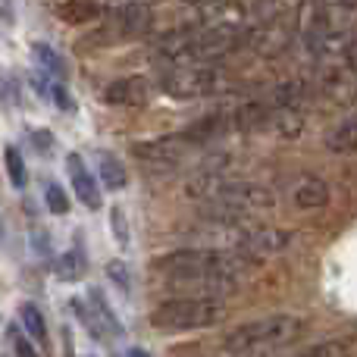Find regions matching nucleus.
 Returning <instances> with one entry per match:
<instances>
[{
	"instance_id": "f257e3e1",
	"label": "nucleus",
	"mask_w": 357,
	"mask_h": 357,
	"mask_svg": "<svg viewBox=\"0 0 357 357\" xmlns=\"http://www.w3.org/2000/svg\"><path fill=\"white\" fill-rule=\"evenodd\" d=\"M226 320V304L216 298H169L151 310V326L160 333H191V329H207Z\"/></svg>"
},
{
	"instance_id": "f03ea898",
	"label": "nucleus",
	"mask_w": 357,
	"mask_h": 357,
	"mask_svg": "<svg viewBox=\"0 0 357 357\" xmlns=\"http://www.w3.org/2000/svg\"><path fill=\"white\" fill-rule=\"evenodd\" d=\"M304 323L298 317H289V314H273V317H264V320H251L245 326L232 329L226 335V348L229 351H238V354H248V351H260V348H276V345H289L301 335Z\"/></svg>"
},
{
	"instance_id": "7ed1b4c3",
	"label": "nucleus",
	"mask_w": 357,
	"mask_h": 357,
	"mask_svg": "<svg viewBox=\"0 0 357 357\" xmlns=\"http://www.w3.org/2000/svg\"><path fill=\"white\" fill-rule=\"evenodd\" d=\"M210 201H213V210L220 213L216 220L235 222L245 213L270 210L276 204V195H273V188L257 185V182H222Z\"/></svg>"
},
{
	"instance_id": "20e7f679",
	"label": "nucleus",
	"mask_w": 357,
	"mask_h": 357,
	"mask_svg": "<svg viewBox=\"0 0 357 357\" xmlns=\"http://www.w3.org/2000/svg\"><path fill=\"white\" fill-rule=\"evenodd\" d=\"M163 88L169 98L188 100V98H204L220 88V73L213 66H197V63H185V66H173L163 75Z\"/></svg>"
},
{
	"instance_id": "39448f33",
	"label": "nucleus",
	"mask_w": 357,
	"mask_h": 357,
	"mask_svg": "<svg viewBox=\"0 0 357 357\" xmlns=\"http://www.w3.org/2000/svg\"><path fill=\"white\" fill-rule=\"evenodd\" d=\"M188 148L191 144L182 135H160V138H148V142L132 144V154L154 169H173L176 163L185 160Z\"/></svg>"
},
{
	"instance_id": "423d86ee",
	"label": "nucleus",
	"mask_w": 357,
	"mask_h": 357,
	"mask_svg": "<svg viewBox=\"0 0 357 357\" xmlns=\"http://www.w3.org/2000/svg\"><path fill=\"white\" fill-rule=\"evenodd\" d=\"M291 35H295V19L282 13L270 22H257V29H251V35H248V44L260 56H279L282 50H289Z\"/></svg>"
},
{
	"instance_id": "0eeeda50",
	"label": "nucleus",
	"mask_w": 357,
	"mask_h": 357,
	"mask_svg": "<svg viewBox=\"0 0 357 357\" xmlns=\"http://www.w3.org/2000/svg\"><path fill=\"white\" fill-rule=\"evenodd\" d=\"M291 245V235L282 232V229H251V232H241L238 238V254L251 264V260H264L270 254H279Z\"/></svg>"
},
{
	"instance_id": "6e6552de",
	"label": "nucleus",
	"mask_w": 357,
	"mask_h": 357,
	"mask_svg": "<svg viewBox=\"0 0 357 357\" xmlns=\"http://www.w3.org/2000/svg\"><path fill=\"white\" fill-rule=\"evenodd\" d=\"M320 88L335 104H354L357 100V73L348 63H333V66L323 69Z\"/></svg>"
},
{
	"instance_id": "1a4fd4ad",
	"label": "nucleus",
	"mask_w": 357,
	"mask_h": 357,
	"mask_svg": "<svg viewBox=\"0 0 357 357\" xmlns=\"http://www.w3.org/2000/svg\"><path fill=\"white\" fill-rule=\"evenodd\" d=\"M66 167H69V182H73V191L88 210H98L100 207V188L94 182V176L88 173L85 160L79 154H69L66 157Z\"/></svg>"
},
{
	"instance_id": "9d476101",
	"label": "nucleus",
	"mask_w": 357,
	"mask_h": 357,
	"mask_svg": "<svg viewBox=\"0 0 357 357\" xmlns=\"http://www.w3.org/2000/svg\"><path fill=\"white\" fill-rule=\"evenodd\" d=\"M148 82L142 75H129V79H119L104 88V100L116 107H142L148 100Z\"/></svg>"
},
{
	"instance_id": "9b49d317",
	"label": "nucleus",
	"mask_w": 357,
	"mask_h": 357,
	"mask_svg": "<svg viewBox=\"0 0 357 357\" xmlns=\"http://www.w3.org/2000/svg\"><path fill=\"white\" fill-rule=\"evenodd\" d=\"M151 22H154V16H151L148 6H142V3H126L119 13H113L110 31L116 29L119 38H138V35H144V31L151 29Z\"/></svg>"
},
{
	"instance_id": "f8f14e48",
	"label": "nucleus",
	"mask_w": 357,
	"mask_h": 357,
	"mask_svg": "<svg viewBox=\"0 0 357 357\" xmlns=\"http://www.w3.org/2000/svg\"><path fill=\"white\" fill-rule=\"evenodd\" d=\"M291 197H295V204L301 210H320L329 204V185L317 176H304V178H298Z\"/></svg>"
},
{
	"instance_id": "ddd939ff",
	"label": "nucleus",
	"mask_w": 357,
	"mask_h": 357,
	"mask_svg": "<svg viewBox=\"0 0 357 357\" xmlns=\"http://www.w3.org/2000/svg\"><path fill=\"white\" fill-rule=\"evenodd\" d=\"M222 129H226V116H222V113H207V116H201L197 123H191L188 129L182 132V138L188 144H207V142H213Z\"/></svg>"
},
{
	"instance_id": "4468645a",
	"label": "nucleus",
	"mask_w": 357,
	"mask_h": 357,
	"mask_svg": "<svg viewBox=\"0 0 357 357\" xmlns=\"http://www.w3.org/2000/svg\"><path fill=\"white\" fill-rule=\"evenodd\" d=\"M326 148L333 154H357V116H345L335 129H329Z\"/></svg>"
},
{
	"instance_id": "2eb2a0df",
	"label": "nucleus",
	"mask_w": 357,
	"mask_h": 357,
	"mask_svg": "<svg viewBox=\"0 0 357 357\" xmlns=\"http://www.w3.org/2000/svg\"><path fill=\"white\" fill-rule=\"evenodd\" d=\"M98 173H100V182H104L110 191H119L129 185V173H126L123 160L113 157L110 151H100L98 154Z\"/></svg>"
},
{
	"instance_id": "dca6fc26",
	"label": "nucleus",
	"mask_w": 357,
	"mask_h": 357,
	"mask_svg": "<svg viewBox=\"0 0 357 357\" xmlns=\"http://www.w3.org/2000/svg\"><path fill=\"white\" fill-rule=\"evenodd\" d=\"M31 60H35V66L41 69V73L54 75V79H66V60H63L50 44H44V41L31 44Z\"/></svg>"
},
{
	"instance_id": "f3484780",
	"label": "nucleus",
	"mask_w": 357,
	"mask_h": 357,
	"mask_svg": "<svg viewBox=\"0 0 357 357\" xmlns=\"http://www.w3.org/2000/svg\"><path fill=\"white\" fill-rule=\"evenodd\" d=\"M19 323H22L25 333H29L31 339L38 342V345L47 348V320H44V314L38 310V304L25 301L22 307H19Z\"/></svg>"
},
{
	"instance_id": "a211bd4d",
	"label": "nucleus",
	"mask_w": 357,
	"mask_h": 357,
	"mask_svg": "<svg viewBox=\"0 0 357 357\" xmlns=\"http://www.w3.org/2000/svg\"><path fill=\"white\" fill-rule=\"evenodd\" d=\"M85 254H82V248H73V251H66L60 260H56V276L66 279V282H75V279L85 276Z\"/></svg>"
},
{
	"instance_id": "6ab92c4d",
	"label": "nucleus",
	"mask_w": 357,
	"mask_h": 357,
	"mask_svg": "<svg viewBox=\"0 0 357 357\" xmlns=\"http://www.w3.org/2000/svg\"><path fill=\"white\" fill-rule=\"evenodd\" d=\"M100 16V6L91 3V0H66L60 6V19L66 22H85V19H98Z\"/></svg>"
},
{
	"instance_id": "aec40b11",
	"label": "nucleus",
	"mask_w": 357,
	"mask_h": 357,
	"mask_svg": "<svg viewBox=\"0 0 357 357\" xmlns=\"http://www.w3.org/2000/svg\"><path fill=\"white\" fill-rule=\"evenodd\" d=\"M285 0H248V16H257V22H270V19L282 16Z\"/></svg>"
},
{
	"instance_id": "412c9836",
	"label": "nucleus",
	"mask_w": 357,
	"mask_h": 357,
	"mask_svg": "<svg viewBox=\"0 0 357 357\" xmlns=\"http://www.w3.org/2000/svg\"><path fill=\"white\" fill-rule=\"evenodd\" d=\"M273 126H276L279 138H298L304 123H301V116H298L295 110H279L276 116H273Z\"/></svg>"
},
{
	"instance_id": "4be33fe9",
	"label": "nucleus",
	"mask_w": 357,
	"mask_h": 357,
	"mask_svg": "<svg viewBox=\"0 0 357 357\" xmlns=\"http://www.w3.org/2000/svg\"><path fill=\"white\" fill-rule=\"evenodd\" d=\"M3 163H6V176H10V182L16 185V188H22L25 185V163H22V154H19V148H6L3 151Z\"/></svg>"
},
{
	"instance_id": "5701e85b",
	"label": "nucleus",
	"mask_w": 357,
	"mask_h": 357,
	"mask_svg": "<svg viewBox=\"0 0 357 357\" xmlns=\"http://www.w3.org/2000/svg\"><path fill=\"white\" fill-rule=\"evenodd\" d=\"M44 201H47L50 213H56V216H63L69 210V197H66V191H63L60 185H47V191H44Z\"/></svg>"
},
{
	"instance_id": "b1692460",
	"label": "nucleus",
	"mask_w": 357,
	"mask_h": 357,
	"mask_svg": "<svg viewBox=\"0 0 357 357\" xmlns=\"http://www.w3.org/2000/svg\"><path fill=\"white\" fill-rule=\"evenodd\" d=\"M301 98V85L298 82H285V85H279L276 88V104H279V110H291V104Z\"/></svg>"
},
{
	"instance_id": "393cba45",
	"label": "nucleus",
	"mask_w": 357,
	"mask_h": 357,
	"mask_svg": "<svg viewBox=\"0 0 357 357\" xmlns=\"http://www.w3.org/2000/svg\"><path fill=\"white\" fill-rule=\"evenodd\" d=\"M110 229L116 232V241H119V248H129V226H126V213L123 210H113L110 213Z\"/></svg>"
},
{
	"instance_id": "a878e982",
	"label": "nucleus",
	"mask_w": 357,
	"mask_h": 357,
	"mask_svg": "<svg viewBox=\"0 0 357 357\" xmlns=\"http://www.w3.org/2000/svg\"><path fill=\"white\" fill-rule=\"evenodd\" d=\"M107 276H110L123 291H129V266H126L123 260H110V264H107Z\"/></svg>"
},
{
	"instance_id": "bb28decb",
	"label": "nucleus",
	"mask_w": 357,
	"mask_h": 357,
	"mask_svg": "<svg viewBox=\"0 0 357 357\" xmlns=\"http://www.w3.org/2000/svg\"><path fill=\"white\" fill-rule=\"evenodd\" d=\"M50 94H54V104L60 107V110H75V104H73V98H69L66 85H54V88H50Z\"/></svg>"
},
{
	"instance_id": "cd10ccee",
	"label": "nucleus",
	"mask_w": 357,
	"mask_h": 357,
	"mask_svg": "<svg viewBox=\"0 0 357 357\" xmlns=\"http://www.w3.org/2000/svg\"><path fill=\"white\" fill-rule=\"evenodd\" d=\"M10 335H13V348H16L19 357H38V351H35V348H31L19 333H13V329H10Z\"/></svg>"
},
{
	"instance_id": "c85d7f7f",
	"label": "nucleus",
	"mask_w": 357,
	"mask_h": 357,
	"mask_svg": "<svg viewBox=\"0 0 357 357\" xmlns=\"http://www.w3.org/2000/svg\"><path fill=\"white\" fill-rule=\"evenodd\" d=\"M0 22H13V0H0Z\"/></svg>"
},
{
	"instance_id": "c756f323",
	"label": "nucleus",
	"mask_w": 357,
	"mask_h": 357,
	"mask_svg": "<svg viewBox=\"0 0 357 357\" xmlns=\"http://www.w3.org/2000/svg\"><path fill=\"white\" fill-rule=\"evenodd\" d=\"M329 6H333V10H354L357 0H329Z\"/></svg>"
},
{
	"instance_id": "7c9ffc66",
	"label": "nucleus",
	"mask_w": 357,
	"mask_h": 357,
	"mask_svg": "<svg viewBox=\"0 0 357 357\" xmlns=\"http://www.w3.org/2000/svg\"><path fill=\"white\" fill-rule=\"evenodd\" d=\"M129 357H151V354L144 351V348H132V351H129Z\"/></svg>"
},
{
	"instance_id": "2f4dec72",
	"label": "nucleus",
	"mask_w": 357,
	"mask_h": 357,
	"mask_svg": "<svg viewBox=\"0 0 357 357\" xmlns=\"http://www.w3.org/2000/svg\"><path fill=\"white\" fill-rule=\"evenodd\" d=\"M185 3H195V6H210V3H216V0H185Z\"/></svg>"
}]
</instances>
